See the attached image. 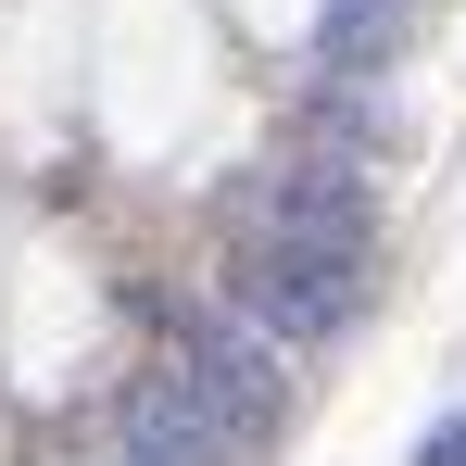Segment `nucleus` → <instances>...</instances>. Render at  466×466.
Instances as JSON below:
<instances>
[{"label":"nucleus","instance_id":"obj_1","mask_svg":"<svg viewBox=\"0 0 466 466\" xmlns=\"http://www.w3.org/2000/svg\"><path fill=\"white\" fill-rule=\"evenodd\" d=\"M228 303L252 340H328L340 315L366 303V252H303V239H239Z\"/></svg>","mask_w":466,"mask_h":466},{"label":"nucleus","instance_id":"obj_2","mask_svg":"<svg viewBox=\"0 0 466 466\" xmlns=\"http://www.w3.org/2000/svg\"><path fill=\"white\" fill-rule=\"evenodd\" d=\"M164 366L202 390V416H215L228 441H265V429H278V353H265V340H252L239 315H189Z\"/></svg>","mask_w":466,"mask_h":466},{"label":"nucleus","instance_id":"obj_3","mask_svg":"<svg viewBox=\"0 0 466 466\" xmlns=\"http://www.w3.org/2000/svg\"><path fill=\"white\" fill-rule=\"evenodd\" d=\"M252 239L366 252V189H353V177H278V189H252Z\"/></svg>","mask_w":466,"mask_h":466},{"label":"nucleus","instance_id":"obj_4","mask_svg":"<svg viewBox=\"0 0 466 466\" xmlns=\"http://www.w3.org/2000/svg\"><path fill=\"white\" fill-rule=\"evenodd\" d=\"M403 13H416V0H328V13H315V64H328V76H366L390 38H403Z\"/></svg>","mask_w":466,"mask_h":466},{"label":"nucleus","instance_id":"obj_5","mask_svg":"<svg viewBox=\"0 0 466 466\" xmlns=\"http://www.w3.org/2000/svg\"><path fill=\"white\" fill-rule=\"evenodd\" d=\"M416 466H466V416H441V429L416 441Z\"/></svg>","mask_w":466,"mask_h":466}]
</instances>
